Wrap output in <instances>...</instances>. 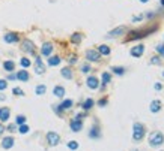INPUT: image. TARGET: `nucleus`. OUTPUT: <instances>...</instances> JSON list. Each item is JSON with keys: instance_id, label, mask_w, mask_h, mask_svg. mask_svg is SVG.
<instances>
[{"instance_id": "f257e3e1", "label": "nucleus", "mask_w": 164, "mask_h": 151, "mask_svg": "<svg viewBox=\"0 0 164 151\" xmlns=\"http://www.w3.org/2000/svg\"><path fill=\"white\" fill-rule=\"evenodd\" d=\"M149 141V145L151 147H160V145H163L164 142V135L161 132H152V133L149 135V138H147Z\"/></svg>"}, {"instance_id": "f03ea898", "label": "nucleus", "mask_w": 164, "mask_h": 151, "mask_svg": "<svg viewBox=\"0 0 164 151\" xmlns=\"http://www.w3.org/2000/svg\"><path fill=\"white\" fill-rule=\"evenodd\" d=\"M145 136V126L142 123H134V127H133V139L134 142H140Z\"/></svg>"}, {"instance_id": "7ed1b4c3", "label": "nucleus", "mask_w": 164, "mask_h": 151, "mask_svg": "<svg viewBox=\"0 0 164 151\" xmlns=\"http://www.w3.org/2000/svg\"><path fill=\"white\" fill-rule=\"evenodd\" d=\"M152 30H155V29H147V30H136V32H131L130 36H128V41H134V39H142V38H145L147 34L151 33Z\"/></svg>"}, {"instance_id": "20e7f679", "label": "nucleus", "mask_w": 164, "mask_h": 151, "mask_svg": "<svg viewBox=\"0 0 164 151\" xmlns=\"http://www.w3.org/2000/svg\"><path fill=\"white\" fill-rule=\"evenodd\" d=\"M47 141H48V144L51 147H54V145H57V144L60 142V136L57 133H54V132H48L47 133Z\"/></svg>"}, {"instance_id": "39448f33", "label": "nucleus", "mask_w": 164, "mask_h": 151, "mask_svg": "<svg viewBox=\"0 0 164 151\" xmlns=\"http://www.w3.org/2000/svg\"><path fill=\"white\" fill-rule=\"evenodd\" d=\"M127 33V27L125 25H119V27H116V29H113L110 33L107 34V38H118V36H121V34Z\"/></svg>"}, {"instance_id": "423d86ee", "label": "nucleus", "mask_w": 164, "mask_h": 151, "mask_svg": "<svg viewBox=\"0 0 164 151\" xmlns=\"http://www.w3.org/2000/svg\"><path fill=\"white\" fill-rule=\"evenodd\" d=\"M86 59L89 60V61H99L101 54H99L96 50H87L86 51Z\"/></svg>"}, {"instance_id": "0eeeda50", "label": "nucleus", "mask_w": 164, "mask_h": 151, "mask_svg": "<svg viewBox=\"0 0 164 151\" xmlns=\"http://www.w3.org/2000/svg\"><path fill=\"white\" fill-rule=\"evenodd\" d=\"M21 50L24 51V52H27V54H33V52H35V45H33V42H32V41H29V39L23 41Z\"/></svg>"}, {"instance_id": "6e6552de", "label": "nucleus", "mask_w": 164, "mask_h": 151, "mask_svg": "<svg viewBox=\"0 0 164 151\" xmlns=\"http://www.w3.org/2000/svg\"><path fill=\"white\" fill-rule=\"evenodd\" d=\"M143 52H145V47H143V45H136V47H133L131 51H130V54L133 56V57H136V59L142 57Z\"/></svg>"}, {"instance_id": "1a4fd4ad", "label": "nucleus", "mask_w": 164, "mask_h": 151, "mask_svg": "<svg viewBox=\"0 0 164 151\" xmlns=\"http://www.w3.org/2000/svg\"><path fill=\"white\" fill-rule=\"evenodd\" d=\"M35 72H36V73H39V75L45 72V66H44L41 57H36V61H35Z\"/></svg>"}, {"instance_id": "9d476101", "label": "nucleus", "mask_w": 164, "mask_h": 151, "mask_svg": "<svg viewBox=\"0 0 164 151\" xmlns=\"http://www.w3.org/2000/svg\"><path fill=\"white\" fill-rule=\"evenodd\" d=\"M51 52H53V45H51V43H50V42L44 43L42 48H41V54L45 56V57H50V56H51Z\"/></svg>"}, {"instance_id": "9b49d317", "label": "nucleus", "mask_w": 164, "mask_h": 151, "mask_svg": "<svg viewBox=\"0 0 164 151\" xmlns=\"http://www.w3.org/2000/svg\"><path fill=\"white\" fill-rule=\"evenodd\" d=\"M3 39H5V42L6 43H15V42L20 41V38H18L17 33H6Z\"/></svg>"}, {"instance_id": "f8f14e48", "label": "nucleus", "mask_w": 164, "mask_h": 151, "mask_svg": "<svg viewBox=\"0 0 164 151\" xmlns=\"http://www.w3.org/2000/svg\"><path fill=\"white\" fill-rule=\"evenodd\" d=\"M81 129H83V123H81V120L75 118V120L71 121V130H72V132H80Z\"/></svg>"}, {"instance_id": "ddd939ff", "label": "nucleus", "mask_w": 164, "mask_h": 151, "mask_svg": "<svg viewBox=\"0 0 164 151\" xmlns=\"http://www.w3.org/2000/svg\"><path fill=\"white\" fill-rule=\"evenodd\" d=\"M86 84L89 88H92V90H95V88H98V85H99V81L96 79L95 76H89L86 81Z\"/></svg>"}, {"instance_id": "4468645a", "label": "nucleus", "mask_w": 164, "mask_h": 151, "mask_svg": "<svg viewBox=\"0 0 164 151\" xmlns=\"http://www.w3.org/2000/svg\"><path fill=\"white\" fill-rule=\"evenodd\" d=\"M9 115H11V111H9V108H0V121H2V123L8 121Z\"/></svg>"}, {"instance_id": "2eb2a0df", "label": "nucleus", "mask_w": 164, "mask_h": 151, "mask_svg": "<svg viewBox=\"0 0 164 151\" xmlns=\"http://www.w3.org/2000/svg\"><path fill=\"white\" fill-rule=\"evenodd\" d=\"M2 147H3L5 150H9V148H12V147H14V138H11V136L5 138V139L2 141Z\"/></svg>"}, {"instance_id": "dca6fc26", "label": "nucleus", "mask_w": 164, "mask_h": 151, "mask_svg": "<svg viewBox=\"0 0 164 151\" xmlns=\"http://www.w3.org/2000/svg\"><path fill=\"white\" fill-rule=\"evenodd\" d=\"M15 76H17L18 81H23V82L29 81V72H27V70H24V69H21V70H20V72H18Z\"/></svg>"}, {"instance_id": "f3484780", "label": "nucleus", "mask_w": 164, "mask_h": 151, "mask_svg": "<svg viewBox=\"0 0 164 151\" xmlns=\"http://www.w3.org/2000/svg\"><path fill=\"white\" fill-rule=\"evenodd\" d=\"M149 109H151V112H158V111L161 109V102H160V100H152V102H151Z\"/></svg>"}, {"instance_id": "a211bd4d", "label": "nucleus", "mask_w": 164, "mask_h": 151, "mask_svg": "<svg viewBox=\"0 0 164 151\" xmlns=\"http://www.w3.org/2000/svg\"><path fill=\"white\" fill-rule=\"evenodd\" d=\"M89 136L92 138V139H98L99 136H101V132H99V129L96 126H94L92 129H90V132H89Z\"/></svg>"}, {"instance_id": "6ab92c4d", "label": "nucleus", "mask_w": 164, "mask_h": 151, "mask_svg": "<svg viewBox=\"0 0 164 151\" xmlns=\"http://www.w3.org/2000/svg\"><path fill=\"white\" fill-rule=\"evenodd\" d=\"M3 67H5V70H6V72H12V70L15 69V63H14L12 60H8V61H5V63H3Z\"/></svg>"}, {"instance_id": "aec40b11", "label": "nucleus", "mask_w": 164, "mask_h": 151, "mask_svg": "<svg viewBox=\"0 0 164 151\" xmlns=\"http://www.w3.org/2000/svg\"><path fill=\"white\" fill-rule=\"evenodd\" d=\"M53 93H54L56 97H63V94H65V88H63L62 85H57V87H54Z\"/></svg>"}, {"instance_id": "412c9836", "label": "nucleus", "mask_w": 164, "mask_h": 151, "mask_svg": "<svg viewBox=\"0 0 164 151\" xmlns=\"http://www.w3.org/2000/svg\"><path fill=\"white\" fill-rule=\"evenodd\" d=\"M60 73H62V76L66 78V79H71V78H72V70H71L69 67H63L60 70Z\"/></svg>"}, {"instance_id": "4be33fe9", "label": "nucleus", "mask_w": 164, "mask_h": 151, "mask_svg": "<svg viewBox=\"0 0 164 151\" xmlns=\"http://www.w3.org/2000/svg\"><path fill=\"white\" fill-rule=\"evenodd\" d=\"M59 63H60V57H57V56L48 57V64H50V66H57Z\"/></svg>"}, {"instance_id": "5701e85b", "label": "nucleus", "mask_w": 164, "mask_h": 151, "mask_svg": "<svg viewBox=\"0 0 164 151\" xmlns=\"http://www.w3.org/2000/svg\"><path fill=\"white\" fill-rule=\"evenodd\" d=\"M71 106H72V100H63L60 103V106H59V109H60V111H65V109H69L71 108Z\"/></svg>"}, {"instance_id": "b1692460", "label": "nucleus", "mask_w": 164, "mask_h": 151, "mask_svg": "<svg viewBox=\"0 0 164 151\" xmlns=\"http://www.w3.org/2000/svg\"><path fill=\"white\" fill-rule=\"evenodd\" d=\"M98 52H99V54H103V56H109V54H110V48H109L107 45H99Z\"/></svg>"}, {"instance_id": "393cba45", "label": "nucleus", "mask_w": 164, "mask_h": 151, "mask_svg": "<svg viewBox=\"0 0 164 151\" xmlns=\"http://www.w3.org/2000/svg\"><path fill=\"white\" fill-rule=\"evenodd\" d=\"M71 42L74 43V45H78V43L81 42V34L80 33H74L71 36Z\"/></svg>"}, {"instance_id": "a878e982", "label": "nucleus", "mask_w": 164, "mask_h": 151, "mask_svg": "<svg viewBox=\"0 0 164 151\" xmlns=\"http://www.w3.org/2000/svg\"><path fill=\"white\" fill-rule=\"evenodd\" d=\"M112 72L113 73H116V75H123V73H125V67L114 66V67H112Z\"/></svg>"}, {"instance_id": "bb28decb", "label": "nucleus", "mask_w": 164, "mask_h": 151, "mask_svg": "<svg viewBox=\"0 0 164 151\" xmlns=\"http://www.w3.org/2000/svg\"><path fill=\"white\" fill-rule=\"evenodd\" d=\"M110 81H112V75H110L109 72H104V73H103V87L105 84H109Z\"/></svg>"}, {"instance_id": "cd10ccee", "label": "nucleus", "mask_w": 164, "mask_h": 151, "mask_svg": "<svg viewBox=\"0 0 164 151\" xmlns=\"http://www.w3.org/2000/svg\"><path fill=\"white\" fill-rule=\"evenodd\" d=\"M35 91H36V94H39V96H41V94H44V93L47 91V87H45V85H36V88H35Z\"/></svg>"}, {"instance_id": "c85d7f7f", "label": "nucleus", "mask_w": 164, "mask_h": 151, "mask_svg": "<svg viewBox=\"0 0 164 151\" xmlns=\"http://www.w3.org/2000/svg\"><path fill=\"white\" fill-rule=\"evenodd\" d=\"M92 106H94V100H92V99H87V100H84V103H83V109H90L92 108Z\"/></svg>"}, {"instance_id": "c756f323", "label": "nucleus", "mask_w": 164, "mask_h": 151, "mask_svg": "<svg viewBox=\"0 0 164 151\" xmlns=\"http://www.w3.org/2000/svg\"><path fill=\"white\" fill-rule=\"evenodd\" d=\"M155 50H157V52H158V54H160V56H161V57L164 59V45H163V43L157 45V47H155Z\"/></svg>"}, {"instance_id": "7c9ffc66", "label": "nucleus", "mask_w": 164, "mask_h": 151, "mask_svg": "<svg viewBox=\"0 0 164 151\" xmlns=\"http://www.w3.org/2000/svg\"><path fill=\"white\" fill-rule=\"evenodd\" d=\"M18 130H20V133H27L29 132V126L27 124H20V127H18Z\"/></svg>"}, {"instance_id": "2f4dec72", "label": "nucleus", "mask_w": 164, "mask_h": 151, "mask_svg": "<svg viewBox=\"0 0 164 151\" xmlns=\"http://www.w3.org/2000/svg\"><path fill=\"white\" fill-rule=\"evenodd\" d=\"M20 63H21V66H23V67H29V66H30V60L27 59V57H23Z\"/></svg>"}, {"instance_id": "473e14b6", "label": "nucleus", "mask_w": 164, "mask_h": 151, "mask_svg": "<svg viewBox=\"0 0 164 151\" xmlns=\"http://www.w3.org/2000/svg\"><path fill=\"white\" fill-rule=\"evenodd\" d=\"M15 123H17V124H24V123H26V117H24V115H18L17 120H15Z\"/></svg>"}, {"instance_id": "72a5a7b5", "label": "nucleus", "mask_w": 164, "mask_h": 151, "mask_svg": "<svg viewBox=\"0 0 164 151\" xmlns=\"http://www.w3.org/2000/svg\"><path fill=\"white\" fill-rule=\"evenodd\" d=\"M161 63V57L160 56H157L154 59H151V64H160Z\"/></svg>"}, {"instance_id": "f704fd0d", "label": "nucleus", "mask_w": 164, "mask_h": 151, "mask_svg": "<svg viewBox=\"0 0 164 151\" xmlns=\"http://www.w3.org/2000/svg\"><path fill=\"white\" fill-rule=\"evenodd\" d=\"M69 150H77L78 148V142H75V141H71V142L68 144Z\"/></svg>"}, {"instance_id": "c9c22d12", "label": "nucleus", "mask_w": 164, "mask_h": 151, "mask_svg": "<svg viewBox=\"0 0 164 151\" xmlns=\"http://www.w3.org/2000/svg\"><path fill=\"white\" fill-rule=\"evenodd\" d=\"M12 93H14L15 96H23V94H24V93H23V90H21V88H18V87H15V88L12 90Z\"/></svg>"}, {"instance_id": "e433bc0d", "label": "nucleus", "mask_w": 164, "mask_h": 151, "mask_svg": "<svg viewBox=\"0 0 164 151\" xmlns=\"http://www.w3.org/2000/svg\"><path fill=\"white\" fill-rule=\"evenodd\" d=\"M6 87H8V82L5 79H0V90H6Z\"/></svg>"}, {"instance_id": "4c0bfd02", "label": "nucleus", "mask_w": 164, "mask_h": 151, "mask_svg": "<svg viewBox=\"0 0 164 151\" xmlns=\"http://www.w3.org/2000/svg\"><path fill=\"white\" fill-rule=\"evenodd\" d=\"M89 70H90V66H89V64H83V66H81V72H83V73H87Z\"/></svg>"}, {"instance_id": "58836bf2", "label": "nucleus", "mask_w": 164, "mask_h": 151, "mask_svg": "<svg viewBox=\"0 0 164 151\" xmlns=\"http://www.w3.org/2000/svg\"><path fill=\"white\" fill-rule=\"evenodd\" d=\"M8 130H9V132H15V130H17V126H15V124H9Z\"/></svg>"}, {"instance_id": "ea45409f", "label": "nucleus", "mask_w": 164, "mask_h": 151, "mask_svg": "<svg viewBox=\"0 0 164 151\" xmlns=\"http://www.w3.org/2000/svg\"><path fill=\"white\" fill-rule=\"evenodd\" d=\"M142 18H143L142 15H138V17H134V18H133V23H138V21H142Z\"/></svg>"}, {"instance_id": "a19ab883", "label": "nucleus", "mask_w": 164, "mask_h": 151, "mask_svg": "<svg viewBox=\"0 0 164 151\" xmlns=\"http://www.w3.org/2000/svg\"><path fill=\"white\" fill-rule=\"evenodd\" d=\"M105 103H107V100H105V99H101V100L98 102V105H99L101 108H103V106H105Z\"/></svg>"}, {"instance_id": "79ce46f5", "label": "nucleus", "mask_w": 164, "mask_h": 151, "mask_svg": "<svg viewBox=\"0 0 164 151\" xmlns=\"http://www.w3.org/2000/svg\"><path fill=\"white\" fill-rule=\"evenodd\" d=\"M77 61V59H75V56H71V59H69V63L72 64V63H75Z\"/></svg>"}, {"instance_id": "37998d69", "label": "nucleus", "mask_w": 164, "mask_h": 151, "mask_svg": "<svg viewBox=\"0 0 164 151\" xmlns=\"http://www.w3.org/2000/svg\"><path fill=\"white\" fill-rule=\"evenodd\" d=\"M161 88H163V85L160 84V82H158V84H155V90H161Z\"/></svg>"}, {"instance_id": "c03bdc74", "label": "nucleus", "mask_w": 164, "mask_h": 151, "mask_svg": "<svg viewBox=\"0 0 164 151\" xmlns=\"http://www.w3.org/2000/svg\"><path fill=\"white\" fill-rule=\"evenodd\" d=\"M5 99H6V96L5 94H0V100H5Z\"/></svg>"}, {"instance_id": "a18cd8bd", "label": "nucleus", "mask_w": 164, "mask_h": 151, "mask_svg": "<svg viewBox=\"0 0 164 151\" xmlns=\"http://www.w3.org/2000/svg\"><path fill=\"white\" fill-rule=\"evenodd\" d=\"M3 132H5V127H3L2 124H0V133H3Z\"/></svg>"}, {"instance_id": "49530a36", "label": "nucleus", "mask_w": 164, "mask_h": 151, "mask_svg": "<svg viewBox=\"0 0 164 151\" xmlns=\"http://www.w3.org/2000/svg\"><path fill=\"white\" fill-rule=\"evenodd\" d=\"M140 2H142V3H146V2H149V0H140Z\"/></svg>"}, {"instance_id": "de8ad7c7", "label": "nucleus", "mask_w": 164, "mask_h": 151, "mask_svg": "<svg viewBox=\"0 0 164 151\" xmlns=\"http://www.w3.org/2000/svg\"><path fill=\"white\" fill-rule=\"evenodd\" d=\"M161 5H163V6H164V0H161Z\"/></svg>"}, {"instance_id": "09e8293b", "label": "nucleus", "mask_w": 164, "mask_h": 151, "mask_svg": "<svg viewBox=\"0 0 164 151\" xmlns=\"http://www.w3.org/2000/svg\"><path fill=\"white\" fill-rule=\"evenodd\" d=\"M163 76H164V70H163Z\"/></svg>"}]
</instances>
